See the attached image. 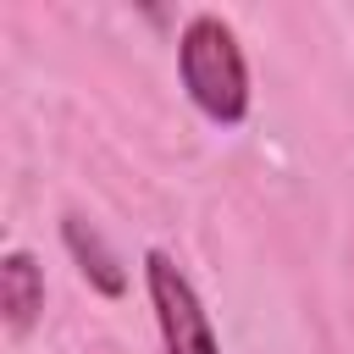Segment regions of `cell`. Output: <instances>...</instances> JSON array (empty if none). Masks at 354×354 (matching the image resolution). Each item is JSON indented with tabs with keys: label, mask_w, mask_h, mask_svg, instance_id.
Segmentation results:
<instances>
[{
	"label": "cell",
	"mask_w": 354,
	"mask_h": 354,
	"mask_svg": "<svg viewBox=\"0 0 354 354\" xmlns=\"http://www.w3.org/2000/svg\"><path fill=\"white\" fill-rule=\"evenodd\" d=\"M0 310H6V332L28 337L39 310H44V266L28 249H6L0 254Z\"/></svg>",
	"instance_id": "3957f363"
},
{
	"label": "cell",
	"mask_w": 354,
	"mask_h": 354,
	"mask_svg": "<svg viewBox=\"0 0 354 354\" xmlns=\"http://www.w3.org/2000/svg\"><path fill=\"white\" fill-rule=\"evenodd\" d=\"M144 288H149V304H155L160 354H221L199 288L188 282V271L166 249H149L144 254Z\"/></svg>",
	"instance_id": "7a4b0ae2"
},
{
	"label": "cell",
	"mask_w": 354,
	"mask_h": 354,
	"mask_svg": "<svg viewBox=\"0 0 354 354\" xmlns=\"http://www.w3.org/2000/svg\"><path fill=\"white\" fill-rule=\"evenodd\" d=\"M177 72H183V88L199 105V116H210L216 127H238L249 116V66H243L238 33L216 11L188 17V28L177 39Z\"/></svg>",
	"instance_id": "6da1fadb"
},
{
	"label": "cell",
	"mask_w": 354,
	"mask_h": 354,
	"mask_svg": "<svg viewBox=\"0 0 354 354\" xmlns=\"http://www.w3.org/2000/svg\"><path fill=\"white\" fill-rule=\"evenodd\" d=\"M61 238H66V254L77 260V271L88 277L94 293H105V299H122L127 293V266L111 254V243L100 238V227H88L83 216H66L61 221Z\"/></svg>",
	"instance_id": "277c9868"
}]
</instances>
